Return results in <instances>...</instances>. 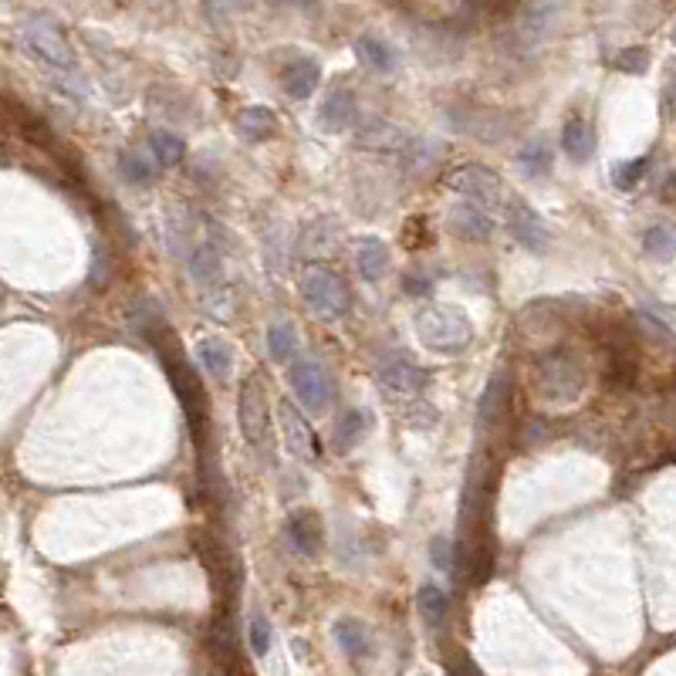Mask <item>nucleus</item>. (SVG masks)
Masks as SVG:
<instances>
[{"label": "nucleus", "mask_w": 676, "mask_h": 676, "mask_svg": "<svg viewBox=\"0 0 676 676\" xmlns=\"http://www.w3.org/2000/svg\"><path fill=\"white\" fill-rule=\"evenodd\" d=\"M416 335H420L426 349L440 355H460L474 342V325H470V318L460 308L430 305L416 315Z\"/></svg>", "instance_id": "f257e3e1"}, {"label": "nucleus", "mask_w": 676, "mask_h": 676, "mask_svg": "<svg viewBox=\"0 0 676 676\" xmlns=\"http://www.w3.org/2000/svg\"><path fill=\"white\" fill-rule=\"evenodd\" d=\"M535 389L548 403H572L585 389V366L568 349H555L541 355L535 366Z\"/></svg>", "instance_id": "f03ea898"}, {"label": "nucleus", "mask_w": 676, "mask_h": 676, "mask_svg": "<svg viewBox=\"0 0 676 676\" xmlns=\"http://www.w3.org/2000/svg\"><path fill=\"white\" fill-rule=\"evenodd\" d=\"M301 298H305V305L315 311L318 318H332V322L352 308L349 284L342 281V274L325 268V264L305 268V274H301Z\"/></svg>", "instance_id": "7ed1b4c3"}, {"label": "nucleus", "mask_w": 676, "mask_h": 676, "mask_svg": "<svg viewBox=\"0 0 676 676\" xmlns=\"http://www.w3.org/2000/svg\"><path fill=\"white\" fill-rule=\"evenodd\" d=\"M237 423L244 440L251 443L254 450H264L271 440V399L268 389H264L261 379H244L240 386V399H237Z\"/></svg>", "instance_id": "20e7f679"}, {"label": "nucleus", "mask_w": 676, "mask_h": 676, "mask_svg": "<svg viewBox=\"0 0 676 676\" xmlns=\"http://www.w3.org/2000/svg\"><path fill=\"white\" fill-rule=\"evenodd\" d=\"M166 372H169V379H173V389H176V396H180V403L186 409V420H190L193 433L203 440V433H207V416H210L203 382L197 379V372H190V366H186L176 352L166 359Z\"/></svg>", "instance_id": "39448f33"}, {"label": "nucleus", "mask_w": 676, "mask_h": 676, "mask_svg": "<svg viewBox=\"0 0 676 676\" xmlns=\"http://www.w3.org/2000/svg\"><path fill=\"white\" fill-rule=\"evenodd\" d=\"M24 44H28L31 55H38L44 65L58 71L75 68V51H71L68 38L51 21H44V17H31V21L24 24Z\"/></svg>", "instance_id": "423d86ee"}, {"label": "nucleus", "mask_w": 676, "mask_h": 676, "mask_svg": "<svg viewBox=\"0 0 676 676\" xmlns=\"http://www.w3.org/2000/svg\"><path fill=\"white\" fill-rule=\"evenodd\" d=\"M291 389H295V396L301 399V406L308 409V413H322L332 403V379H328V372L322 362L315 359H301L291 366Z\"/></svg>", "instance_id": "0eeeda50"}, {"label": "nucleus", "mask_w": 676, "mask_h": 676, "mask_svg": "<svg viewBox=\"0 0 676 676\" xmlns=\"http://www.w3.org/2000/svg\"><path fill=\"white\" fill-rule=\"evenodd\" d=\"M450 186L464 200L477 203V207H484V210L501 207V176L491 173V169H484V166L457 169V173L450 176Z\"/></svg>", "instance_id": "6e6552de"}, {"label": "nucleus", "mask_w": 676, "mask_h": 676, "mask_svg": "<svg viewBox=\"0 0 676 676\" xmlns=\"http://www.w3.org/2000/svg\"><path fill=\"white\" fill-rule=\"evenodd\" d=\"M379 382L393 396H420L430 386V372L416 366L413 359H406V355H386L379 362Z\"/></svg>", "instance_id": "1a4fd4ad"}, {"label": "nucleus", "mask_w": 676, "mask_h": 676, "mask_svg": "<svg viewBox=\"0 0 676 676\" xmlns=\"http://www.w3.org/2000/svg\"><path fill=\"white\" fill-rule=\"evenodd\" d=\"M507 227H511V234L521 247H528L535 254L548 251V224L524 200L507 207Z\"/></svg>", "instance_id": "9d476101"}, {"label": "nucleus", "mask_w": 676, "mask_h": 676, "mask_svg": "<svg viewBox=\"0 0 676 676\" xmlns=\"http://www.w3.org/2000/svg\"><path fill=\"white\" fill-rule=\"evenodd\" d=\"M450 230L460 240H467V244H487L494 237V220L484 207L464 200L450 210Z\"/></svg>", "instance_id": "9b49d317"}, {"label": "nucleus", "mask_w": 676, "mask_h": 676, "mask_svg": "<svg viewBox=\"0 0 676 676\" xmlns=\"http://www.w3.org/2000/svg\"><path fill=\"white\" fill-rule=\"evenodd\" d=\"M278 420H281V433H284V447L295 453V457L315 460L318 457L315 433H311V426L305 423V416H301L298 409L288 403V399H281V403H278Z\"/></svg>", "instance_id": "f8f14e48"}, {"label": "nucleus", "mask_w": 676, "mask_h": 676, "mask_svg": "<svg viewBox=\"0 0 676 676\" xmlns=\"http://www.w3.org/2000/svg\"><path fill=\"white\" fill-rule=\"evenodd\" d=\"M281 85H284V92H288V99L305 102V99L315 95V88L322 85V65H318L315 58L291 61V65L284 68V75H281Z\"/></svg>", "instance_id": "ddd939ff"}, {"label": "nucleus", "mask_w": 676, "mask_h": 676, "mask_svg": "<svg viewBox=\"0 0 676 676\" xmlns=\"http://www.w3.org/2000/svg\"><path fill=\"white\" fill-rule=\"evenodd\" d=\"M359 146H366L369 153H389V156H399L406 153L413 142L399 126L393 122H382V119H372L366 129L359 132Z\"/></svg>", "instance_id": "4468645a"}, {"label": "nucleus", "mask_w": 676, "mask_h": 676, "mask_svg": "<svg viewBox=\"0 0 676 676\" xmlns=\"http://www.w3.org/2000/svg\"><path fill=\"white\" fill-rule=\"evenodd\" d=\"M288 538H291V545L301 551V555H308V558L318 555V551H322V541H325L318 514L315 511H295V514H291Z\"/></svg>", "instance_id": "2eb2a0df"}, {"label": "nucleus", "mask_w": 676, "mask_h": 676, "mask_svg": "<svg viewBox=\"0 0 676 676\" xmlns=\"http://www.w3.org/2000/svg\"><path fill=\"white\" fill-rule=\"evenodd\" d=\"M507 396H511V376H507L504 369H497L494 376L487 379L484 399H480V409H477V423L484 426V430L501 420V413L507 406Z\"/></svg>", "instance_id": "dca6fc26"}, {"label": "nucleus", "mask_w": 676, "mask_h": 676, "mask_svg": "<svg viewBox=\"0 0 676 676\" xmlns=\"http://www.w3.org/2000/svg\"><path fill=\"white\" fill-rule=\"evenodd\" d=\"M234 129L244 142H268L274 139V132H278V119H274V112L264 109V105H251V109L237 112Z\"/></svg>", "instance_id": "f3484780"}, {"label": "nucleus", "mask_w": 676, "mask_h": 676, "mask_svg": "<svg viewBox=\"0 0 676 676\" xmlns=\"http://www.w3.org/2000/svg\"><path fill=\"white\" fill-rule=\"evenodd\" d=\"M369 426H372V416L366 409H349V413H342V420H338L332 430L335 453H352L362 440H366Z\"/></svg>", "instance_id": "a211bd4d"}, {"label": "nucleus", "mask_w": 676, "mask_h": 676, "mask_svg": "<svg viewBox=\"0 0 676 676\" xmlns=\"http://www.w3.org/2000/svg\"><path fill=\"white\" fill-rule=\"evenodd\" d=\"M562 153L572 159V163H589L592 153H595V136H592V126L585 119H568L565 129H562Z\"/></svg>", "instance_id": "6ab92c4d"}, {"label": "nucleus", "mask_w": 676, "mask_h": 676, "mask_svg": "<svg viewBox=\"0 0 676 676\" xmlns=\"http://www.w3.org/2000/svg\"><path fill=\"white\" fill-rule=\"evenodd\" d=\"M355 268L366 281H379L389 271V247L379 237H362L355 244Z\"/></svg>", "instance_id": "aec40b11"}, {"label": "nucleus", "mask_w": 676, "mask_h": 676, "mask_svg": "<svg viewBox=\"0 0 676 676\" xmlns=\"http://www.w3.org/2000/svg\"><path fill=\"white\" fill-rule=\"evenodd\" d=\"M355 55L359 61L372 71H382V75H389V71L399 68V55L393 44H386L382 38H372V34H362L359 41H355Z\"/></svg>", "instance_id": "412c9836"}, {"label": "nucleus", "mask_w": 676, "mask_h": 676, "mask_svg": "<svg viewBox=\"0 0 676 676\" xmlns=\"http://www.w3.org/2000/svg\"><path fill=\"white\" fill-rule=\"evenodd\" d=\"M197 359H200V366L217 379H227L230 369H234V349H230V342H224L220 335L203 338L197 345Z\"/></svg>", "instance_id": "4be33fe9"}, {"label": "nucleus", "mask_w": 676, "mask_h": 676, "mask_svg": "<svg viewBox=\"0 0 676 676\" xmlns=\"http://www.w3.org/2000/svg\"><path fill=\"white\" fill-rule=\"evenodd\" d=\"M335 639H338V646H342V653L349 656V660H369L372 656L369 629L362 626L359 619H338L335 622Z\"/></svg>", "instance_id": "5701e85b"}, {"label": "nucleus", "mask_w": 676, "mask_h": 676, "mask_svg": "<svg viewBox=\"0 0 676 676\" xmlns=\"http://www.w3.org/2000/svg\"><path fill=\"white\" fill-rule=\"evenodd\" d=\"M322 126L332 129V132H342L355 126V119H359V105H355L352 92H332L328 99L322 102Z\"/></svg>", "instance_id": "b1692460"}, {"label": "nucleus", "mask_w": 676, "mask_h": 676, "mask_svg": "<svg viewBox=\"0 0 676 676\" xmlns=\"http://www.w3.org/2000/svg\"><path fill=\"white\" fill-rule=\"evenodd\" d=\"M518 166L524 176H531V180H541V176L551 173V166H555V153H551L548 139H531L528 146L518 153Z\"/></svg>", "instance_id": "393cba45"}, {"label": "nucleus", "mask_w": 676, "mask_h": 676, "mask_svg": "<svg viewBox=\"0 0 676 676\" xmlns=\"http://www.w3.org/2000/svg\"><path fill=\"white\" fill-rule=\"evenodd\" d=\"M416 609L426 619V626H443L450 612V595L440 589V585H420L416 592Z\"/></svg>", "instance_id": "a878e982"}, {"label": "nucleus", "mask_w": 676, "mask_h": 676, "mask_svg": "<svg viewBox=\"0 0 676 676\" xmlns=\"http://www.w3.org/2000/svg\"><path fill=\"white\" fill-rule=\"evenodd\" d=\"M298 352V332L291 328V322H271L268 325V355L271 362H278V366H284V362H291Z\"/></svg>", "instance_id": "bb28decb"}, {"label": "nucleus", "mask_w": 676, "mask_h": 676, "mask_svg": "<svg viewBox=\"0 0 676 676\" xmlns=\"http://www.w3.org/2000/svg\"><path fill=\"white\" fill-rule=\"evenodd\" d=\"M119 173H122V180L132 186H149L156 180V163L146 153L126 149V153H119Z\"/></svg>", "instance_id": "cd10ccee"}, {"label": "nucleus", "mask_w": 676, "mask_h": 676, "mask_svg": "<svg viewBox=\"0 0 676 676\" xmlns=\"http://www.w3.org/2000/svg\"><path fill=\"white\" fill-rule=\"evenodd\" d=\"M190 274H193V281L207 284V288H210V284H217L220 274H224V261H220L217 247H210V244L197 247L193 257H190Z\"/></svg>", "instance_id": "c85d7f7f"}, {"label": "nucleus", "mask_w": 676, "mask_h": 676, "mask_svg": "<svg viewBox=\"0 0 676 676\" xmlns=\"http://www.w3.org/2000/svg\"><path fill=\"white\" fill-rule=\"evenodd\" d=\"M149 149H153L156 159L163 166L183 163V156H186V142L176 136V132H169V129H156L153 136H149Z\"/></svg>", "instance_id": "c756f323"}, {"label": "nucleus", "mask_w": 676, "mask_h": 676, "mask_svg": "<svg viewBox=\"0 0 676 676\" xmlns=\"http://www.w3.org/2000/svg\"><path fill=\"white\" fill-rule=\"evenodd\" d=\"M643 251L656 261H670L676 254V234L670 227H649L643 234Z\"/></svg>", "instance_id": "7c9ffc66"}, {"label": "nucleus", "mask_w": 676, "mask_h": 676, "mask_svg": "<svg viewBox=\"0 0 676 676\" xmlns=\"http://www.w3.org/2000/svg\"><path fill=\"white\" fill-rule=\"evenodd\" d=\"M247 646H251L254 656H268L271 649V622L261 609H254L251 619H247Z\"/></svg>", "instance_id": "2f4dec72"}, {"label": "nucleus", "mask_w": 676, "mask_h": 676, "mask_svg": "<svg viewBox=\"0 0 676 676\" xmlns=\"http://www.w3.org/2000/svg\"><path fill=\"white\" fill-rule=\"evenodd\" d=\"M548 28H551V7H548V4L531 7V11L524 14V21H521V34H524V41H531V44H538L541 38H545Z\"/></svg>", "instance_id": "473e14b6"}, {"label": "nucleus", "mask_w": 676, "mask_h": 676, "mask_svg": "<svg viewBox=\"0 0 676 676\" xmlns=\"http://www.w3.org/2000/svg\"><path fill=\"white\" fill-rule=\"evenodd\" d=\"M430 562L433 568H440V572L453 575L457 572V545H453L447 535H437L430 541Z\"/></svg>", "instance_id": "72a5a7b5"}, {"label": "nucleus", "mask_w": 676, "mask_h": 676, "mask_svg": "<svg viewBox=\"0 0 676 676\" xmlns=\"http://www.w3.org/2000/svg\"><path fill=\"white\" fill-rule=\"evenodd\" d=\"M646 169H649V156L633 159V163H619L616 169H612V180H616L619 190H633V186L643 180Z\"/></svg>", "instance_id": "f704fd0d"}, {"label": "nucleus", "mask_w": 676, "mask_h": 676, "mask_svg": "<svg viewBox=\"0 0 676 676\" xmlns=\"http://www.w3.org/2000/svg\"><path fill=\"white\" fill-rule=\"evenodd\" d=\"M616 68L619 71H629V75H643L649 68V51L646 48H626L616 55Z\"/></svg>", "instance_id": "c9c22d12"}, {"label": "nucleus", "mask_w": 676, "mask_h": 676, "mask_svg": "<svg viewBox=\"0 0 676 676\" xmlns=\"http://www.w3.org/2000/svg\"><path fill=\"white\" fill-rule=\"evenodd\" d=\"M203 11H207L213 21H220V17L251 11V0H203Z\"/></svg>", "instance_id": "e433bc0d"}, {"label": "nucleus", "mask_w": 676, "mask_h": 676, "mask_svg": "<svg viewBox=\"0 0 676 676\" xmlns=\"http://www.w3.org/2000/svg\"><path fill=\"white\" fill-rule=\"evenodd\" d=\"M663 102H666V112L676 119V68L670 71V78H666V88H663Z\"/></svg>", "instance_id": "4c0bfd02"}, {"label": "nucleus", "mask_w": 676, "mask_h": 676, "mask_svg": "<svg viewBox=\"0 0 676 676\" xmlns=\"http://www.w3.org/2000/svg\"><path fill=\"white\" fill-rule=\"evenodd\" d=\"M406 291H409V295L423 298V295H430V281H426V278H406Z\"/></svg>", "instance_id": "58836bf2"}, {"label": "nucleus", "mask_w": 676, "mask_h": 676, "mask_svg": "<svg viewBox=\"0 0 676 676\" xmlns=\"http://www.w3.org/2000/svg\"><path fill=\"white\" fill-rule=\"evenodd\" d=\"M663 193H666V197H673V193H676V173L670 176V183L663 186Z\"/></svg>", "instance_id": "ea45409f"}, {"label": "nucleus", "mask_w": 676, "mask_h": 676, "mask_svg": "<svg viewBox=\"0 0 676 676\" xmlns=\"http://www.w3.org/2000/svg\"><path fill=\"white\" fill-rule=\"evenodd\" d=\"M268 4H278L281 7V4H291V0H268Z\"/></svg>", "instance_id": "a19ab883"}, {"label": "nucleus", "mask_w": 676, "mask_h": 676, "mask_svg": "<svg viewBox=\"0 0 676 676\" xmlns=\"http://www.w3.org/2000/svg\"><path fill=\"white\" fill-rule=\"evenodd\" d=\"M673 44H676V24H673Z\"/></svg>", "instance_id": "79ce46f5"}]
</instances>
